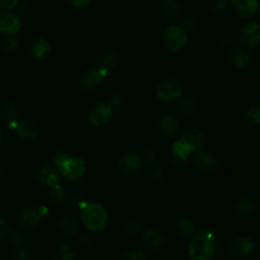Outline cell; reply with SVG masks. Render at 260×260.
Instances as JSON below:
<instances>
[{"label": "cell", "instance_id": "1", "mask_svg": "<svg viewBox=\"0 0 260 260\" xmlns=\"http://www.w3.org/2000/svg\"><path fill=\"white\" fill-rule=\"evenodd\" d=\"M217 248L215 235L209 231H200L193 236L189 246V257L191 260H209Z\"/></svg>", "mask_w": 260, "mask_h": 260}, {"label": "cell", "instance_id": "2", "mask_svg": "<svg viewBox=\"0 0 260 260\" xmlns=\"http://www.w3.org/2000/svg\"><path fill=\"white\" fill-rule=\"evenodd\" d=\"M108 221V215L105 208L100 205L92 203L87 205L83 211V222L85 226L91 232L102 231Z\"/></svg>", "mask_w": 260, "mask_h": 260}, {"label": "cell", "instance_id": "3", "mask_svg": "<svg viewBox=\"0 0 260 260\" xmlns=\"http://www.w3.org/2000/svg\"><path fill=\"white\" fill-rule=\"evenodd\" d=\"M187 42V34L181 27H170L164 33V47L170 52L181 50Z\"/></svg>", "mask_w": 260, "mask_h": 260}, {"label": "cell", "instance_id": "4", "mask_svg": "<svg viewBox=\"0 0 260 260\" xmlns=\"http://www.w3.org/2000/svg\"><path fill=\"white\" fill-rule=\"evenodd\" d=\"M58 169L66 179L79 180L86 172V163L80 158H72L68 156Z\"/></svg>", "mask_w": 260, "mask_h": 260}, {"label": "cell", "instance_id": "5", "mask_svg": "<svg viewBox=\"0 0 260 260\" xmlns=\"http://www.w3.org/2000/svg\"><path fill=\"white\" fill-rule=\"evenodd\" d=\"M182 87L177 81L168 80L162 82L156 90L157 97L163 102H174L182 96Z\"/></svg>", "mask_w": 260, "mask_h": 260}, {"label": "cell", "instance_id": "6", "mask_svg": "<svg viewBox=\"0 0 260 260\" xmlns=\"http://www.w3.org/2000/svg\"><path fill=\"white\" fill-rule=\"evenodd\" d=\"M108 70L104 67H92L85 73L82 79V87L86 89H92L99 87L107 77Z\"/></svg>", "mask_w": 260, "mask_h": 260}, {"label": "cell", "instance_id": "7", "mask_svg": "<svg viewBox=\"0 0 260 260\" xmlns=\"http://www.w3.org/2000/svg\"><path fill=\"white\" fill-rule=\"evenodd\" d=\"M241 44L247 48H253L260 43V25L251 22L246 25L240 32Z\"/></svg>", "mask_w": 260, "mask_h": 260}, {"label": "cell", "instance_id": "8", "mask_svg": "<svg viewBox=\"0 0 260 260\" xmlns=\"http://www.w3.org/2000/svg\"><path fill=\"white\" fill-rule=\"evenodd\" d=\"M112 114V107L107 103H100L94 106L89 113V121L94 126L105 124Z\"/></svg>", "mask_w": 260, "mask_h": 260}, {"label": "cell", "instance_id": "9", "mask_svg": "<svg viewBox=\"0 0 260 260\" xmlns=\"http://www.w3.org/2000/svg\"><path fill=\"white\" fill-rule=\"evenodd\" d=\"M20 29L19 19L9 11L0 12V32L6 35H13Z\"/></svg>", "mask_w": 260, "mask_h": 260}, {"label": "cell", "instance_id": "10", "mask_svg": "<svg viewBox=\"0 0 260 260\" xmlns=\"http://www.w3.org/2000/svg\"><path fill=\"white\" fill-rule=\"evenodd\" d=\"M119 167L127 175H137L141 169V160L134 154L124 155L119 160Z\"/></svg>", "mask_w": 260, "mask_h": 260}, {"label": "cell", "instance_id": "11", "mask_svg": "<svg viewBox=\"0 0 260 260\" xmlns=\"http://www.w3.org/2000/svg\"><path fill=\"white\" fill-rule=\"evenodd\" d=\"M235 11L241 17H250L258 10L257 0H232Z\"/></svg>", "mask_w": 260, "mask_h": 260}, {"label": "cell", "instance_id": "12", "mask_svg": "<svg viewBox=\"0 0 260 260\" xmlns=\"http://www.w3.org/2000/svg\"><path fill=\"white\" fill-rule=\"evenodd\" d=\"M254 249V243L251 239L241 237L235 239L231 244L232 253L237 257H245L251 254Z\"/></svg>", "mask_w": 260, "mask_h": 260}, {"label": "cell", "instance_id": "13", "mask_svg": "<svg viewBox=\"0 0 260 260\" xmlns=\"http://www.w3.org/2000/svg\"><path fill=\"white\" fill-rule=\"evenodd\" d=\"M41 220V216L39 211L34 208H26L23 209L17 219V222L19 226L26 229H31L36 227Z\"/></svg>", "mask_w": 260, "mask_h": 260}, {"label": "cell", "instance_id": "14", "mask_svg": "<svg viewBox=\"0 0 260 260\" xmlns=\"http://www.w3.org/2000/svg\"><path fill=\"white\" fill-rule=\"evenodd\" d=\"M144 242L151 249H159L164 246L165 237L159 230L151 228L144 233Z\"/></svg>", "mask_w": 260, "mask_h": 260}, {"label": "cell", "instance_id": "15", "mask_svg": "<svg viewBox=\"0 0 260 260\" xmlns=\"http://www.w3.org/2000/svg\"><path fill=\"white\" fill-rule=\"evenodd\" d=\"M161 131L168 138H174L179 132V122L174 116H165L160 122Z\"/></svg>", "mask_w": 260, "mask_h": 260}, {"label": "cell", "instance_id": "16", "mask_svg": "<svg viewBox=\"0 0 260 260\" xmlns=\"http://www.w3.org/2000/svg\"><path fill=\"white\" fill-rule=\"evenodd\" d=\"M183 140L190 147L192 152L201 150L204 143V137L197 129H189L183 135Z\"/></svg>", "mask_w": 260, "mask_h": 260}, {"label": "cell", "instance_id": "17", "mask_svg": "<svg viewBox=\"0 0 260 260\" xmlns=\"http://www.w3.org/2000/svg\"><path fill=\"white\" fill-rule=\"evenodd\" d=\"M17 133L18 135L27 140H33L38 135V127L35 122L31 120H22L17 125Z\"/></svg>", "mask_w": 260, "mask_h": 260}, {"label": "cell", "instance_id": "18", "mask_svg": "<svg viewBox=\"0 0 260 260\" xmlns=\"http://www.w3.org/2000/svg\"><path fill=\"white\" fill-rule=\"evenodd\" d=\"M194 162L198 168L203 169V170H208L216 166L217 158L209 152L201 151L195 156Z\"/></svg>", "mask_w": 260, "mask_h": 260}, {"label": "cell", "instance_id": "19", "mask_svg": "<svg viewBox=\"0 0 260 260\" xmlns=\"http://www.w3.org/2000/svg\"><path fill=\"white\" fill-rule=\"evenodd\" d=\"M231 61L236 68L241 69V68H245L249 64L250 57L242 49L236 48L231 53Z\"/></svg>", "mask_w": 260, "mask_h": 260}, {"label": "cell", "instance_id": "20", "mask_svg": "<svg viewBox=\"0 0 260 260\" xmlns=\"http://www.w3.org/2000/svg\"><path fill=\"white\" fill-rule=\"evenodd\" d=\"M39 179L41 183L46 186H54L58 181L57 173L50 167H44L39 172Z\"/></svg>", "mask_w": 260, "mask_h": 260}, {"label": "cell", "instance_id": "21", "mask_svg": "<svg viewBox=\"0 0 260 260\" xmlns=\"http://www.w3.org/2000/svg\"><path fill=\"white\" fill-rule=\"evenodd\" d=\"M252 209H253L252 202L247 198H243V199L239 200L234 206V215L236 217L242 218V217L250 215Z\"/></svg>", "mask_w": 260, "mask_h": 260}, {"label": "cell", "instance_id": "22", "mask_svg": "<svg viewBox=\"0 0 260 260\" xmlns=\"http://www.w3.org/2000/svg\"><path fill=\"white\" fill-rule=\"evenodd\" d=\"M191 152L192 151L190 147H189L183 139L178 140L177 143L173 145V154L177 159L181 161H186Z\"/></svg>", "mask_w": 260, "mask_h": 260}, {"label": "cell", "instance_id": "23", "mask_svg": "<svg viewBox=\"0 0 260 260\" xmlns=\"http://www.w3.org/2000/svg\"><path fill=\"white\" fill-rule=\"evenodd\" d=\"M50 52V45L45 40H38L33 46V55L37 59H43Z\"/></svg>", "mask_w": 260, "mask_h": 260}, {"label": "cell", "instance_id": "24", "mask_svg": "<svg viewBox=\"0 0 260 260\" xmlns=\"http://www.w3.org/2000/svg\"><path fill=\"white\" fill-rule=\"evenodd\" d=\"M161 11L168 17H176L179 14V5L174 0H164L161 3Z\"/></svg>", "mask_w": 260, "mask_h": 260}, {"label": "cell", "instance_id": "25", "mask_svg": "<svg viewBox=\"0 0 260 260\" xmlns=\"http://www.w3.org/2000/svg\"><path fill=\"white\" fill-rule=\"evenodd\" d=\"M59 228H60V231L66 235H75L80 230L79 223L72 218H66V219L62 220L59 224Z\"/></svg>", "mask_w": 260, "mask_h": 260}, {"label": "cell", "instance_id": "26", "mask_svg": "<svg viewBox=\"0 0 260 260\" xmlns=\"http://www.w3.org/2000/svg\"><path fill=\"white\" fill-rule=\"evenodd\" d=\"M177 229H178V232L181 236H184V237H188V236H190V235L193 234L194 225L190 220L181 219V220L178 221Z\"/></svg>", "mask_w": 260, "mask_h": 260}, {"label": "cell", "instance_id": "27", "mask_svg": "<svg viewBox=\"0 0 260 260\" xmlns=\"http://www.w3.org/2000/svg\"><path fill=\"white\" fill-rule=\"evenodd\" d=\"M56 260H75V252L69 246L63 245L57 253Z\"/></svg>", "mask_w": 260, "mask_h": 260}, {"label": "cell", "instance_id": "28", "mask_svg": "<svg viewBox=\"0 0 260 260\" xmlns=\"http://www.w3.org/2000/svg\"><path fill=\"white\" fill-rule=\"evenodd\" d=\"M230 2V0H209L208 7L211 11H221L225 9Z\"/></svg>", "mask_w": 260, "mask_h": 260}, {"label": "cell", "instance_id": "29", "mask_svg": "<svg viewBox=\"0 0 260 260\" xmlns=\"http://www.w3.org/2000/svg\"><path fill=\"white\" fill-rule=\"evenodd\" d=\"M247 116L252 123H260V105H253L249 108Z\"/></svg>", "mask_w": 260, "mask_h": 260}, {"label": "cell", "instance_id": "30", "mask_svg": "<svg viewBox=\"0 0 260 260\" xmlns=\"http://www.w3.org/2000/svg\"><path fill=\"white\" fill-rule=\"evenodd\" d=\"M117 63V58L115 56V54L113 53H107L102 57V64L103 67L108 69H112Z\"/></svg>", "mask_w": 260, "mask_h": 260}, {"label": "cell", "instance_id": "31", "mask_svg": "<svg viewBox=\"0 0 260 260\" xmlns=\"http://www.w3.org/2000/svg\"><path fill=\"white\" fill-rule=\"evenodd\" d=\"M50 195H51V197H52L55 201L61 202V201H63V199H64V197H65V192H64L62 187H60V186H58V185H54L53 188H52L51 192H50Z\"/></svg>", "mask_w": 260, "mask_h": 260}, {"label": "cell", "instance_id": "32", "mask_svg": "<svg viewBox=\"0 0 260 260\" xmlns=\"http://www.w3.org/2000/svg\"><path fill=\"white\" fill-rule=\"evenodd\" d=\"M180 109H181L182 113H184L186 115H189V114H191L194 111L195 105H194V103L191 100L184 99L180 103Z\"/></svg>", "mask_w": 260, "mask_h": 260}, {"label": "cell", "instance_id": "33", "mask_svg": "<svg viewBox=\"0 0 260 260\" xmlns=\"http://www.w3.org/2000/svg\"><path fill=\"white\" fill-rule=\"evenodd\" d=\"M4 116L6 119L11 122V121H15V118L17 117V109L14 105H10L6 108L5 112H4Z\"/></svg>", "mask_w": 260, "mask_h": 260}, {"label": "cell", "instance_id": "34", "mask_svg": "<svg viewBox=\"0 0 260 260\" xmlns=\"http://www.w3.org/2000/svg\"><path fill=\"white\" fill-rule=\"evenodd\" d=\"M124 260H145V254L139 250H133L126 254Z\"/></svg>", "mask_w": 260, "mask_h": 260}, {"label": "cell", "instance_id": "35", "mask_svg": "<svg viewBox=\"0 0 260 260\" xmlns=\"http://www.w3.org/2000/svg\"><path fill=\"white\" fill-rule=\"evenodd\" d=\"M17 47H18V41H17V39H15L13 37L6 39L4 42V48L9 52L14 51Z\"/></svg>", "mask_w": 260, "mask_h": 260}, {"label": "cell", "instance_id": "36", "mask_svg": "<svg viewBox=\"0 0 260 260\" xmlns=\"http://www.w3.org/2000/svg\"><path fill=\"white\" fill-rule=\"evenodd\" d=\"M10 238H11L12 243L15 246H21L23 244V242H25V239H23V236L20 233H18V232H12L10 234Z\"/></svg>", "mask_w": 260, "mask_h": 260}, {"label": "cell", "instance_id": "37", "mask_svg": "<svg viewBox=\"0 0 260 260\" xmlns=\"http://www.w3.org/2000/svg\"><path fill=\"white\" fill-rule=\"evenodd\" d=\"M143 228H144V226L141 225L140 223H129V224L126 226L125 230H126L127 233L136 234V233H138V232H140L141 230H143Z\"/></svg>", "mask_w": 260, "mask_h": 260}, {"label": "cell", "instance_id": "38", "mask_svg": "<svg viewBox=\"0 0 260 260\" xmlns=\"http://www.w3.org/2000/svg\"><path fill=\"white\" fill-rule=\"evenodd\" d=\"M10 233L9 225L2 219H0V238H3Z\"/></svg>", "mask_w": 260, "mask_h": 260}, {"label": "cell", "instance_id": "39", "mask_svg": "<svg viewBox=\"0 0 260 260\" xmlns=\"http://www.w3.org/2000/svg\"><path fill=\"white\" fill-rule=\"evenodd\" d=\"M18 0H0V6L5 9H12L17 5Z\"/></svg>", "mask_w": 260, "mask_h": 260}, {"label": "cell", "instance_id": "40", "mask_svg": "<svg viewBox=\"0 0 260 260\" xmlns=\"http://www.w3.org/2000/svg\"><path fill=\"white\" fill-rule=\"evenodd\" d=\"M70 1V4H72L74 7H77V8H83V7H86L87 6L91 0H69Z\"/></svg>", "mask_w": 260, "mask_h": 260}, {"label": "cell", "instance_id": "41", "mask_svg": "<svg viewBox=\"0 0 260 260\" xmlns=\"http://www.w3.org/2000/svg\"><path fill=\"white\" fill-rule=\"evenodd\" d=\"M162 175H163V172H162V169L159 168V167H154L152 168V170L150 171V177L153 179V180H160L162 178Z\"/></svg>", "mask_w": 260, "mask_h": 260}, {"label": "cell", "instance_id": "42", "mask_svg": "<svg viewBox=\"0 0 260 260\" xmlns=\"http://www.w3.org/2000/svg\"><path fill=\"white\" fill-rule=\"evenodd\" d=\"M123 102V97L121 94H115L114 97L110 100V106L111 107H119Z\"/></svg>", "mask_w": 260, "mask_h": 260}, {"label": "cell", "instance_id": "43", "mask_svg": "<svg viewBox=\"0 0 260 260\" xmlns=\"http://www.w3.org/2000/svg\"><path fill=\"white\" fill-rule=\"evenodd\" d=\"M16 260H31V254L27 250H19L16 253Z\"/></svg>", "mask_w": 260, "mask_h": 260}, {"label": "cell", "instance_id": "44", "mask_svg": "<svg viewBox=\"0 0 260 260\" xmlns=\"http://www.w3.org/2000/svg\"><path fill=\"white\" fill-rule=\"evenodd\" d=\"M155 158H156V155H155V153L153 151H148V152H146L144 154V159L146 161H148V162H152Z\"/></svg>", "mask_w": 260, "mask_h": 260}, {"label": "cell", "instance_id": "45", "mask_svg": "<svg viewBox=\"0 0 260 260\" xmlns=\"http://www.w3.org/2000/svg\"><path fill=\"white\" fill-rule=\"evenodd\" d=\"M38 211H39L40 216H46V215H47V212H48V209H47L46 206H41L40 209H39Z\"/></svg>", "mask_w": 260, "mask_h": 260}, {"label": "cell", "instance_id": "46", "mask_svg": "<svg viewBox=\"0 0 260 260\" xmlns=\"http://www.w3.org/2000/svg\"><path fill=\"white\" fill-rule=\"evenodd\" d=\"M2 139H3V132H2L1 128H0V143H1Z\"/></svg>", "mask_w": 260, "mask_h": 260}]
</instances>
